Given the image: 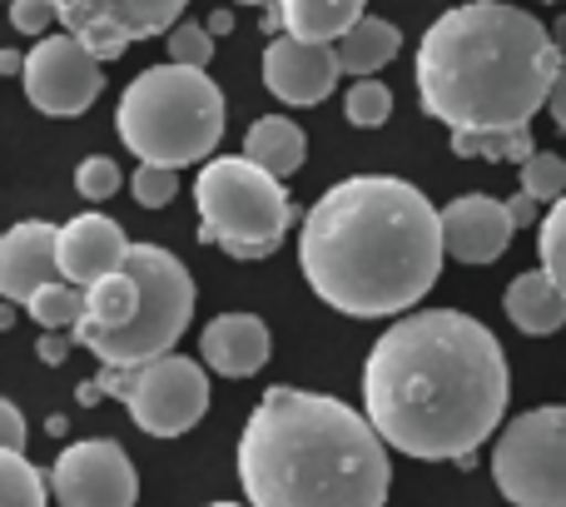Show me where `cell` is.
I'll use <instances>...</instances> for the list:
<instances>
[{
	"mask_svg": "<svg viewBox=\"0 0 566 507\" xmlns=\"http://www.w3.org/2000/svg\"><path fill=\"white\" fill-rule=\"evenodd\" d=\"M189 0H55V15L99 60H119L139 40L169 35Z\"/></svg>",
	"mask_w": 566,
	"mask_h": 507,
	"instance_id": "cell-11",
	"label": "cell"
},
{
	"mask_svg": "<svg viewBox=\"0 0 566 507\" xmlns=\"http://www.w3.org/2000/svg\"><path fill=\"white\" fill-rule=\"evenodd\" d=\"M0 70L6 75H25V55L20 50H0Z\"/></svg>",
	"mask_w": 566,
	"mask_h": 507,
	"instance_id": "cell-37",
	"label": "cell"
},
{
	"mask_svg": "<svg viewBox=\"0 0 566 507\" xmlns=\"http://www.w3.org/2000/svg\"><path fill=\"white\" fill-rule=\"evenodd\" d=\"M115 130L139 165L185 169L214 159L224 135V90L195 65H149L125 85L115 110Z\"/></svg>",
	"mask_w": 566,
	"mask_h": 507,
	"instance_id": "cell-5",
	"label": "cell"
},
{
	"mask_svg": "<svg viewBox=\"0 0 566 507\" xmlns=\"http://www.w3.org/2000/svg\"><path fill=\"white\" fill-rule=\"evenodd\" d=\"M363 408L388 448L422 463H462L507 413V353L472 313L418 309L373 343Z\"/></svg>",
	"mask_w": 566,
	"mask_h": 507,
	"instance_id": "cell-1",
	"label": "cell"
},
{
	"mask_svg": "<svg viewBox=\"0 0 566 507\" xmlns=\"http://www.w3.org/2000/svg\"><path fill=\"white\" fill-rule=\"evenodd\" d=\"M0 423H6V448L25 453V418H20L15 403H0Z\"/></svg>",
	"mask_w": 566,
	"mask_h": 507,
	"instance_id": "cell-32",
	"label": "cell"
},
{
	"mask_svg": "<svg viewBox=\"0 0 566 507\" xmlns=\"http://www.w3.org/2000/svg\"><path fill=\"white\" fill-rule=\"evenodd\" d=\"M25 313L40 323V329H75V323L85 319V289L70 279H55V283L30 293Z\"/></svg>",
	"mask_w": 566,
	"mask_h": 507,
	"instance_id": "cell-23",
	"label": "cell"
},
{
	"mask_svg": "<svg viewBox=\"0 0 566 507\" xmlns=\"http://www.w3.org/2000/svg\"><path fill=\"white\" fill-rule=\"evenodd\" d=\"M205 25L214 30V40H219V35H229V30H234V10H214V15H209Z\"/></svg>",
	"mask_w": 566,
	"mask_h": 507,
	"instance_id": "cell-36",
	"label": "cell"
},
{
	"mask_svg": "<svg viewBox=\"0 0 566 507\" xmlns=\"http://www.w3.org/2000/svg\"><path fill=\"white\" fill-rule=\"evenodd\" d=\"M60 507H135L139 473L115 438H80L50 468Z\"/></svg>",
	"mask_w": 566,
	"mask_h": 507,
	"instance_id": "cell-12",
	"label": "cell"
},
{
	"mask_svg": "<svg viewBox=\"0 0 566 507\" xmlns=\"http://www.w3.org/2000/svg\"><path fill=\"white\" fill-rule=\"evenodd\" d=\"M537 205H542V199H532V195H512V199H507V209H512V225H517V229H527V225H542Z\"/></svg>",
	"mask_w": 566,
	"mask_h": 507,
	"instance_id": "cell-34",
	"label": "cell"
},
{
	"mask_svg": "<svg viewBox=\"0 0 566 507\" xmlns=\"http://www.w3.org/2000/svg\"><path fill=\"white\" fill-rule=\"evenodd\" d=\"M398 45H402V35H398V25H392V20L363 15L358 25H353L348 35L338 40L343 75H353V80H368V75H378V70L388 65L392 55H398Z\"/></svg>",
	"mask_w": 566,
	"mask_h": 507,
	"instance_id": "cell-21",
	"label": "cell"
},
{
	"mask_svg": "<svg viewBox=\"0 0 566 507\" xmlns=\"http://www.w3.org/2000/svg\"><path fill=\"white\" fill-rule=\"evenodd\" d=\"M249 507H382L392 463L373 418L308 389H269L239 438Z\"/></svg>",
	"mask_w": 566,
	"mask_h": 507,
	"instance_id": "cell-4",
	"label": "cell"
},
{
	"mask_svg": "<svg viewBox=\"0 0 566 507\" xmlns=\"http://www.w3.org/2000/svg\"><path fill=\"white\" fill-rule=\"evenodd\" d=\"M502 309H507V319L517 323L522 333L547 339V333H557L566 323V293L552 283L547 269H532V273H517V279L507 283Z\"/></svg>",
	"mask_w": 566,
	"mask_h": 507,
	"instance_id": "cell-19",
	"label": "cell"
},
{
	"mask_svg": "<svg viewBox=\"0 0 566 507\" xmlns=\"http://www.w3.org/2000/svg\"><path fill=\"white\" fill-rule=\"evenodd\" d=\"M129 249L135 245L109 215H75L70 225H60V273L80 289L119 273L129 263Z\"/></svg>",
	"mask_w": 566,
	"mask_h": 507,
	"instance_id": "cell-16",
	"label": "cell"
},
{
	"mask_svg": "<svg viewBox=\"0 0 566 507\" xmlns=\"http://www.w3.org/2000/svg\"><path fill=\"white\" fill-rule=\"evenodd\" d=\"M244 155L254 159L259 169H269V175L289 179V175H298L303 159H308V139H303V130L293 125V120L264 115V120H254V125H249Z\"/></svg>",
	"mask_w": 566,
	"mask_h": 507,
	"instance_id": "cell-20",
	"label": "cell"
},
{
	"mask_svg": "<svg viewBox=\"0 0 566 507\" xmlns=\"http://www.w3.org/2000/svg\"><path fill=\"white\" fill-rule=\"evenodd\" d=\"M199 245H219L229 259H269L293 225V199L279 175L249 155H219L195 179Z\"/></svg>",
	"mask_w": 566,
	"mask_h": 507,
	"instance_id": "cell-6",
	"label": "cell"
},
{
	"mask_svg": "<svg viewBox=\"0 0 566 507\" xmlns=\"http://www.w3.org/2000/svg\"><path fill=\"white\" fill-rule=\"evenodd\" d=\"M125 408L149 438H179L209 413V373L199 369V359L165 353V359L135 369Z\"/></svg>",
	"mask_w": 566,
	"mask_h": 507,
	"instance_id": "cell-10",
	"label": "cell"
},
{
	"mask_svg": "<svg viewBox=\"0 0 566 507\" xmlns=\"http://www.w3.org/2000/svg\"><path fill=\"white\" fill-rule=\"evenodd\" d=\"M65 279L60 273V225L25 219L0 239V299L30 303V293Z\"/></svg>",
	"mask_w": 566,
	"mask_h": 507,
	"instance_id": "cell-15",
	"label": "cell"
},
{
	"mask_svg": "<svg viewBox=\"0 0 566 507\" xmlns=\"http://www.w3.org/2000/svg\"><path fill=\"white\" fill-rule=\"evenodd\" d=\"M547 110H552V120L566 130V65H562V75H557V85H552V100H547Z\"/></svg>",
	"mask_w": 566,
	"mask_h": 507,
	"instance_id": "cell-35",
	"label": "cell"
},
{
	"mask_svg": "<svg viewBox=\"0 0 566 507\" xmlns=\"http://www.w3.org/2000/svg\"><path fill=\"white\" fill-rule=\"evenodd\" d=\"M50 483L25 463V453L0 448V507H45Z\"/></svg>",
	"mask_w": 566,
	"mask_h": 507,
	"instance_id": "cell-24",
	"label": "cell"
},
{
	"mask_svg": "<svg viewBox=\"0 0 566 507\" xmlns=\"http://www.w3.org/2000/svg\"><path fill=\"white\" fill-rule=\"evenodd\" d=\"M537 259H542V269L552 273V283L566 293V199H557V205L542 215V225H537Z\"/></svg>",
	"mask_w": 566,
	"mask_h": 507,
	"instance_id": "cell-26",
	"label": "cell"
},
{
	"mask_svg": "<svg viewBox=\"0 0 566 507\" xmlns=\"http://www.w3.org/2000/svg\"><path fill=\"white\" fill-rule=\"evenodd\" d=\"M343 115H348V125H358V130H378V125H388V115H392V90L382 85V80H353L348 85V95H343Z\"/></svg>",
	"mask_w": 566,
	"mask_h": 507,
	"instance_id": "cell-25",
	"label": "cell"
},
{
	"mask_svg": "<svg viewBox=\"0 0 566 507\" xmlns=\"http://www.w3.org/2000/svg\"><path fill=\"white\" fill-rule=\"evenodd\" d=\"M562 65L552 25L507 0H468L422 30L418 100L448 130L532 125V115L547 110Z\"/></svg>",
	"mask_w": 566,
	"mask_h": 507,
	"instance_id": "cell-3",
	"label": "cell"
},
{
	"mask_svg": "<svg viewBox=\"0 0 566 507\" xmlns=\"http://www.w3.org/2000/svg\"><path fill=\"white\" fill-rule=\"evenodd\" d=\"M442 215L418 185L353 175L303 215L298 263L308 289L353 319L412 309L442 273Z\"/></svg>",
	"mask_w": 566,
	"mask_h": 507,
	"instance_id": "cell-2",
	"label": "cell"
},
{
	"mask_svg": "<svg viewBox=\"0 0 566 507\" xmlns=\"http://www.w3.org/2000/svg\"><path fill=\"white\" fill-rule=\"evenodd\" d=\"M25 100L40 110V115H85L90 105L99 100L105 90V70H99V55L85 45L80 35H40L35 50L25 55Z\"/></svg>",
	"mask_w": 566,
	"mask_h": 507,
	"instance_id": "cell-9",
	"label": "cell"
},
{
	"mask_svg": "<svg viewBox=\"0 0 566 507\" xmlns=\"http://www.w3.org/2000/svg\"><path fill=\"white\" fill-rule=\"evenodd\" d=\"M497 493L517 507H566V408H527L492 448Z\"/></svg>",
	"mask_w": 566,
	"mask_h": 507,
	"instance_id": "cell-8",
	"label": "cell"
},
{
	"mask_svg": "<svg viewBox=\"0 0 566 507\" xmlns=\"http://www.w3.org/2000/svg\"><path fill=\"white\" fill-rule=\"evenodd\" d=\"M452 155L458 159H492V165H527L537 155L527 125L507 130H452Z\"/></svg>",
	"mask_w": 566,
	"mask_h": 507,
	"instance_id": "cell-22",
	"label": "cell"
},
{
	"mask_svg": "<svg viewBox=\"0 0 566 507\" xmlns=\"http://www.w3.org/2000/svg\"><path fill=\"white\" fill-rule=\"evenodd\" d=\"M165 50L175 65L209 70V60H214V30L199 25V20H179V25L165 35Z\"/></svg>",
	"mask_w": 566,
	"mask_h": 507,
	"instance_id": "cell-28",
	"label": "cell"
},
{
	"mask_svg": "<svg viewBox=\"0 0 566 507\" xmlns=\"http://www.w3.org/2000/svg\"><path fill=\"white\" fill-rule=\"evenodd\" d=\"M50 20H60L55 15V0H10V25L20 30V35H45L50 30Z\"/></svg>",
	"mask_w": 566,
	"mask_h": 507,
	"instance_id": "cell-31",
	"label": "cell"
},
{
	"mask_svg": "<svg viewBox=\"0 0 566 507\" xmlns=\"http://www.w3.org/2000/svg\"><path fill=\"white\" fill-rule=\"evenodd\" d=\"M552 40H557V50L566 55V15H557V20H552Z\"/></svg>",
	"mask_w": 566,
	"mask_h": 507,
	"instance_id": "cell-38",
	"label": "cell"
},
{
	"mask_svg": "<svg viewBox=\"0 0 566 507\" xmlns=\"http://www.w3.org/2000/svg\"><path fill=\"white\" fill-rule=\"evenodd\" d=\"M343 75L338 45H318V40L274 35L264 50V85L283 105H323Z\"/></svg>",
	"mask_w": 566,
	"mask_h": 507,
	"instance_id": "cell-13",
	"label": "cell"
},
{
	"mask_svg": "<svg viewBox=\"0 0 566 507\" xmlns=\"http://www.w3.org/2000/svg\"><path fill=\"white\" fill-rule=\"evenodd\" d=\"M239 6H264V10H279L283 0H239Z\"/></svg>",
	"mask_w": 566,
	"mask_h": 507,
	"instance_id": "cell-39",
	"label": "cell"
},
{
	"mask_svg": "<svg viewBox=\"0 0 566 507\" xmlns=\"http://www.w3.org/2000/svg\"><path fill=\"white\" fill-rule=\"evenodd\" d=\"M368 0H283L279 10L264 15L269 35H298V40H318V45H338L353 25L363 20Z\"/></svg>",
	"mask_w": 566,
	"mask_h": 507,
	"instance_id": "cell-18",
	"label": "cell"
},
{
	"mask_svg": "<svg viewBox=\"0 0 566 507\" xmlns=\"http://www.w3.org/2000/svg\"><path fill=\"white\" fill-rule=\"evenodd\" d=\"M209 507H244V503H209Z\"/></svg>",
	"mask_w": 566,
	"mask_h": 507,
	"instance_id": "cell-40",
	"label": "cell"
},
{
	"mask_svg": "<svg viewBox=\"0 0 566 507\" xmlns=\"http://www.w3.org/2000/svg\"><path fill=\"white\" fill-rule=\"evenodd\" d=\"M70 343H75V333H65V329H45V333H40V359H45V363H65Z\"/></svg>",
	"mask_w": 566,
	"mask_h": 507,
	"instance_id": "cell-33",
	"label": "cell"
},
{
	"mask_svg": "<svg viewBox=\"0 0 566 507\" xmlns=\"http://www.w3.org/2000/svg\"><path fill=\"white\" fill-rule=\"evenodd\" d=\"M129 195H135L139 209H165L169 199L179 195V175L165 165H139L135 175H129Z\"/></svg>",
	"mask_w": 566,
	"mask_h": 507,
	"instance_id": "cell-29",
	"label": "cell"
},
{
	"mask_svg": "<svg viewBox=\"0 0 566 507\" xmlns=\"http://www.w3.org/2000/svg\"><path fill=\"white\" fill-rule=\"evenodd\" d=\"M517 235L512 225V209L507 199H492V195H462L442 209V245H448L452 259L462 263H492L502 259Z\"/></svg>",
	"mask_w": 566,
	"mask_h": 507,
	"instance_id": "cell-14",
	"label": "cell"
},
{
	"mask_svg": "<svg viewBox=\"0 0 566 507\" xmlns=\"http://www.w3.org/2000/svg\"><path fill=\"white\" fill-rule=\"evenodd\" d=\"M129 273L139 279V313L115 333H99L85 349L109 369H145V363L175 353L195 319V279L185 259L165 245H135L129 249Z\"/></svg>",
	"mask_w": 566,
	"mask_h": 507,
	"instance_id": "cell-7",
	"label": "cell"
},
{
	"mask_svg": "<svg viewBox=\"0 0 566 507\" xmlns=\"http://www.w3.org/2000/svg\"><path fill=\"white\" fill-rule=\"evenodd\" d=\"M522 195L542 199V205H557V199H566V159L537 149V155L522 165Z\"/></svg>",
	"mask_w": 566,
	"mask_h": 507,
	"instance_id": "cell-27",
	"label": "cell"
},
{
	"mask_svg": "<svg viewBox=\"0 0 566 507\" xmlns=\"http://www.w3.org/2000/svg\"><path fill=\"white\" fill-rule=\"evenodd\" d=\"M199 353H205V369H214L219 379H249L269 363L274 339H269V323L259 313H219V319H209Z\"/></svg>",
	"mask_w": 566,
	"mask_h": 507,
	"instance_id": "cell-17",
	"label": "cell"
},
{
	"mask_svg": "<svg viewBox=\"0 0 566 507\" xmlns=\"http://www.w3.org/2000/svg\"><path fill=\"white\" fill-rule=\"evenodd\" d=\"M75 189L90 205H105L109 195H119V165L109 155H90L75 165Z\"/></svg>",
	"mask_w": 566,
	"mask_h": 507,
	"instance_id": "cell-30",
	"label": "cell"
}]
</instances>
